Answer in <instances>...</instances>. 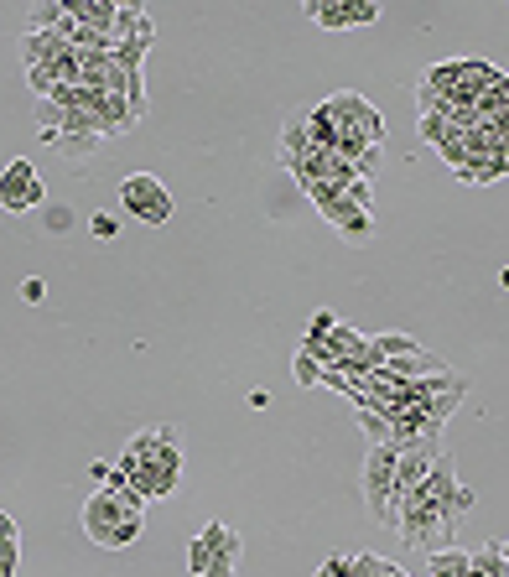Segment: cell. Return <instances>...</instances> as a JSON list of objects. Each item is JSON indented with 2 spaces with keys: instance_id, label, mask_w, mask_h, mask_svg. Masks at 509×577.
Instances as JSON below:
<instances>
[{
  "instance_id": "obj_1",
  "label": "cell",
  "mask_w": 509,
  "mask_h": 577,
  "mask_svg": "<svg viewBox=\"0 0 509 577\" xmlns=\"http://www.w3.org/2000/svg\"><path fill=\"white\" fill-rule=\"evenodd\" d=\"M141 510L146 500L136 489H94L89 494V505H84V531L99 541V546H110V552H120V546H130L141 536Z\"/></svg>"
},
{
  "instance_id": "obj_2",
  "label": "cell",
  "mask_w": 509,
  "mask_h": 577,
  "mask_svg": "<svg viewBox=\"0 0 509 577\" xmlns=\"http://www.w3.org/2000/svg\"><path fill=\"white\" fill-rule=\"evenodd\" d=\"M395 458L400 448H390V442H369V458H364V505L374 515V526H390V531H395Z\"/></svg>"
},
{
  "instance_id": "obj_3",
  "label": "cell",
  "mask_w": 509,
  "mask_h": 577,
  "mask_svg": "<svg viewBox=\"0 0 509 577\" xmlns=\"http://www.w3.org/2000/svg\"><path fill=\"white\" fill-rule=\"evenodd\" d=\"M234 562H239V536L224 520L203 526L193 536V546H187V572L193 577H234Z\"/></svg>"
},
{
  "instance_id": "obj_4",
  "label": "cell",
  "mask_w": 509,
  "mask_h": 577,
  "mask_svg": "<svg viewBox=\"0 0 509 577\" xmlns=\"http://www.w3.org/2000/svg\"><path fill=\"white\" fill-rule=\"evenodd\" d=\"M307 198L317 203V214H323L338 234H343V240H369V234H374V214H369V208H359L354 198H348L343 188H328V182H312V188H307Z\"/></svg>"
},
{
  "instance_id": "obj_5",
  "label": "cell",
  "mask_w": 509,
  "mask_h": 577,
  "mask_svg": "<svg viewBox=\"0 0 509 577\" xmlns=\"http://www.w3.org/2000/svg\"><path fill=\"white\" fill-rule=\"evenodd\" d=\"M120 208H125L130 219H141V224H167L172 219V193L162 188V177L130 172L120 182Z\"/></svg>"
},
{
  "instance_id": "obj_6",
  "label": "cell",
  "mask_w": 509,
  "mask_h": 577,
  "mask_svg": "<svg viewBox=\"0 0 509 577\" xmlns=\"http://www.w3.org/2000/svg\"><path fill=\"white\" fill-rule=\"evenodd\" d=\"M323 104H328V115H333L338 130H359L369 146H385L390 130H385L380 110H374L369 99H359V94H333V99H323Z\"/></svg>"
},
{
  "instance_id": "obj_7",
  "label": "cell",
  "mask_w": 509,
  "mask_h": 577,
  "mask_svg": "<svg viewBox=\"0 0 509 577\" xmlns=\"http://www.w3.org/2000/svg\"><path fill=\"white\" fill-rule=\"evenodd\" d=\"M42 198H47V188H42L37 167L26 162V156H16V162L0 172V208H6V214H26V208H37Z\"/></svg>"
},
{
  "instance_id": "obj_8",
  "label": "cell",
  "mask_w": 509,
  "mask_h": 577,
  "mask_svg": "<svg viewBox=\"0 0 509 577\" xmlns=\"http://www.w3.org/2000/svg\"><path fill=\"white\" fill-rule=\"evenodd\" d=\"M307 16L317 26H328V32H338V26H369V21H380V6H374V0H328V6H307Z\"/></svg>"
},
{
  "instance_id": "obj_9",
  "label": "cell",
  "mask_w": 509,
  "mask_h": 577,
  "mask_svg": "<svg viewBox=\"0 0 509 577\" xmlns=\"http://www.w3.org/2000/svg\"><path fill=\"white\" fill-rule=\"evenodd\" d=\"M68 52L73 47L58 32H37V26H32V32H21V63L26 68H52L58 58H68Z\"/></svg>"
},
{
  "instance_id": "obj_10",
  "label": "cell",
  "mask_w": 509,
  "mask_h": 577,
  "mask_svg": "<svg viewBox=\"0 0 509 577\" xmlns=\"http://www.w3.org/2000/svg\"><path fill=\"white\" fill-rule=\"evenodd\" d=\"M504 172H509V151H504V146H494V151H473L468 162L458 167L463 182H504Z\"/></svg>"
},
{
  "instance_id": "obj_11",
  "label": "cell",
  "mask_w": 509,
  "mask_h": 577,
  "mask_svg": "<svg viewBox=\"0 0 509 577\" xmlns=\"http://www.w3.org/2000/svg\"><path fill=\"white\" fill-rule=\"evenodd\" d=\"M146 52H151V37H130V42H120V47L110 52V58H115L120 73H141V58H146Z\"/></svg>"
},
{
  "instance_id": "obj_12",
  "label": "cell",
  "mask_w": 509,
  "mask_h": 577,
  "mask_svg": "<svg viewBox=\"0 0 509 577\" xmlns=\"http://www.w3.org/2000/svg\"><path fill=\"white\" fill-rule=\"evenodd\" d=\"M354 411H359V427H364L369 442H390V422L380 411H374V406H354Z\"/></svg>"
},
{
  "instance_id": "obj_13",
  "label": "cell",
  "mask_w": 509,
  "mask_h": 577,
  "mask_svg": "<svg viewBox=\"0 0 509 577\" xmlns=\"http://www.w3.org/2000/svg\"><path fill=\"white\" fill-rule=\"evenodd\" d=\"M354 577H411V572H400L385 557H354Z\"/></svg>"
},
{
  "instance_id": "obj_14",
  "label": "cell",
  "mask_w": 509,
  "mask_h": 577,
  "mask_svg": "<svg viewBox=\"0 0 509 577\" xmlns=\"http://www.w3.org/2000/svg\"><path fill=\"white\" fill-rule=\"evenodd\" d=\"M338 318H333V312H317V318H312V328H307V344L302 349H317V344H323V338H328V328H333Z\"/></svg>"
},
{
  "instance_id": "obj_15",
  "label": "cell",
  "mask_w": 509,
  "mask_h": 577,
  "mask_svg": "<svg viewBox=\"0 0 509 577\" xmlns=\"http://www.w3.org/2000/svg\"><path fill=\"white\" fill-rule=\"evenodd\" d=\"M317 375H323V364L312 354H297V385H317Z\"/></svg>"
},
{
  "instance_id": "obj_16",
  "label": "cell",
  "mask_w": 509,
  "mask_h": 577,
  "mask_svg": "<svg viewBox=\"0 0 509 577\" xmlns=\"http://www.w3.org/2000/svg\"><path fill=\"white\" fill-rule=\"evenodd\" d=\"M348 572H354V557H328L317 567V577H348Z\"/></svg>"
},
{
  "instance_id": "obj_17",
  "label": "cell",
  "mask_w": 509,
  "mask_h": 577,
  "mask_svg": "<svg viewBox=\"0 0 509 577\" xmlns=\"http://www.w3.org/2000/svg\"><path fill=\"white\" fill-rule=\"evenodd\" d=\"M21 297H26V302H42V297H47V286H42L37 276H26V281H21Z\"/></svg>"
},
{
  "instance_id": "obj_18",
  "label": "cell",
  "mask_w": 509,
  "mask_h": 577,
  "mask_svg": "<svg viewBox=\"0 0 509 577\" xmlns=\"http://www.w3.org/2000/svg\"><path fill=\"white\" fill-rule=\"evenodd\" d=\"M94 234H99V240H110V234H115V219L110 214H94V224H89Z\"/></svg>"
}]
</instances>
